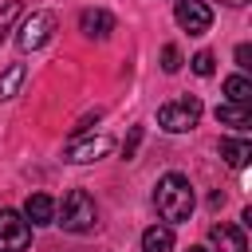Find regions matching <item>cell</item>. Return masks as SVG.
Listing matches in <instances>:
<instances>
[{"mask_svg":"<svg viewBox=\"0 0 252 252\" xmlns=\"http://www.w3.org/2000/svg\"><path fill=\"white\" fill-rule=\"evenodd\" d=\"M24 220L32 228H43V224H55V201L47 193H32L28 205H24Z\"/></svg>","mask_w":252,"mask_h":252,"instance_id":"9c48e42d","label":"cell"},{"mask_svg":"<svg viewBox=\"0 0 252 252\" xmlns=\"http://www.w3.org/2000/svg\"><path fill=\"white\" fill-rule=\"evenodd\" d=\"M20 16H24V4H20V0H8V4H4V12H0V39L16 28V20H20Z\"/></svg>","mask_w":252,"mask_h":252,"instance_id":"2e32d148","label":"cell"},{"mask_svg":"<svg viewBox=\"0 0 252 252\" xmlns=\"http://www.w3.org/2000/svg\"><path fill=\"white\" fill-rule=\"evenodd\" d=\"M209 240H213L217 252H248L244 228H236V224H213L209 228Z\"/></svg>","mask_w":252,"mask_h":252,"instance_id":"30bf717a","label":"cell"},{"mask_svg":"<svg viewBox=\"0 0 252 252\" xmlns=\"http://www.w3.org/2000/svg\"><path fill=\"white\" fill-rule=\"evenodd\" d=\"M138 142H142V126H134V130H130V138H126V146H122V158H134V150H138Z\"/></svg>","mask_w":252,"mask_h":252,"instance_id":"d6986e66","label":"cell"},{"mask_svg":"<svg viewBox=\"0 0 252 252\" xmlns=\"http://www.w3.org/2000/svg\"><path fill=\"white\" fill-rule=\"evenodd\" d=\"M55 12H32V16H20V28H16V47L20 51H39L51 35H55Z\"/></svg>","mask_w":252,"mask_h":252,"instance_id":"3957f363","label":"cell"},{"mask_svg":"<svg viewBox=\"0 0 252 252\" xmlns=\"http://www.w3.org/2000/svg\"><path fill=\"white\" fill-rule=\"evenodd\" d=\"M220 4H228V8H244L248 0H220Z\"/></svg>","mask_w":252,"mask_h":252,"instance_id":"44dd1931","label":"cell"},{"mask_svg":"<svg viewBox=\"0 0 252 252\" xmlns=\"http://www.w3.org/2000/svg\"><path fill=\"white\" fill-rule=\"evenodd\" d=\"M55 224H63L67 232H91L98 224V209H94V197L87 189H71L63 197V205L55 209Z\"/></svg>","mask_w":252,"mask_h":252,"instance_id":"7a4b0ae2","label":"cell"},{"mask_svg":"<svg viewBox=\"0 0 252 252\" xmlns=\"http://www.w3.org/2000/svg\"><path fill=\"white\" fill-rule=\"evenodd\" d=\"M220 158H224L232 169H244L248 158H252V142H244V138H224V142H220Z\"/></svg>","mask_w":252,"mask_h":252,"instance_id":"4fadbf2b","label":"cell"},{"mask_svg":"<svg viewBox=\"0 0 252 252\" xmlns=\"http://www.w3.org/2000/svg\"><path fill=\"white\" fill-rule=\"evenodd\" d=\"M154 205H158V217L169 220V224L189 220V213H193V205H197L189 177H181V173H165V177L158 181V189H154Z\"/></svg>","mask_w":252,"mask_h":252,"instance_id":"6da1fadb","label":"cell"},{"mask_svg":"<svg viewBox=\"0 0 252 252\" xmlns=\"http://www.w3.org/2000/svg\"><path fill=\"white\" fill-rule=\"evenodd\" d=\"M224 94H228V102H248L252 98V83L244 75H228L224 79Z\"/></svg>","mask_w":252,"mask_h":252,"instance_id":"9a60e30c","label":"cell"},{"mask_svg":"<svg viewBox=\"0 0 252 252\" xmlns=\"http://www.w3.org/2000/svg\"><path fill=\"white\" fill-rule=\"evenodd\" d=\"M217 122L232 126V130H248L252 126V106L248 102H220L217 106Z\"/></svg>","mask_w":252,"mask_h":252,"instance_id":"8fae6325","label":"cell"},{"mask_svg":"<svg viewBox=\"0 0 252 252\" xmlns=\"http://www.w3.org/2000/svg\"><path fill=\"white\" fill-rule=\"evenodd\" d=\"M189 67H193V75H201V79H209V75L217 71V59H213V51H197V55L189 59Z\"/></svg>","mask_w":252,"mask_h":252,"instance_id":"e0dca14e","label":"cell"},{"mask_svg":"<svg viewBox=\"0 0 252 252\" xmlns=\"http://www.w3.org/2000/svg\"><path fill=\"white\" fill-rule=\"evenodd\" d=\"M79 32H83L87 39H106V35L114 32V16H110L106 8H83V12H79Z\"/></svg>","mask_w":252,"mask_h":252,"instance_id":"ba28073f","label":"cell"},{"mask_svg":"<svg viewBox=\"0 0 252 252\" xmlns=\"http://www.w3.org/2000/svg\"><path fill=\"white\" fill-rule=\"evenodd\" d=\"M24 79H28V67H24V63H12V67L0 75V98H16V91H20Z\"/></svg>","mask_w":252,"mask_h":252,"instance_id":"5bb4252c","label":"cell"},{"mask_svg":"<svg viewBox=\"0 0 252 252\" xmlns=\"http://www.w3.org/2000/svg\"><path fill=\"white\" fill-rule=\"evenodd\" d=\"M201 118V98H173L165 106H158V126L169 130V134H185L193 130Z\"/></svg>","mask_w":252,"mask_h":252,"instance_id":"277c9868","label":"cell"},{"mask_svg":"<svg viewBox=\"0 0 252 252\" xmlns=\"http://www.w3.org/2000/svg\"><path fill=\"white\" fill-rule=\"evenodd\" d=\"M161 71H165V75L181 71V51H177L173 43H165V47H161Z\"/></svg>","mask_w":252,"mask_h":252,"instance_id":"ac0fdd59","label":"cell"},{"mask_svg":"<svg viewBox=\"0 0 252 252\" xmlns=\"http://www.w3.org/2000/svg\"><path fill=\"white\" fill-rule=\"evenodd\" d=\"M142 252H173V228L169 224H150L142 232Z\"/></svg>","mask_w":252,"mask_h":252,"instance_id":"7c38bea8","label":"cell"},{"mask_svg":"<svg viewBox=\"0 0 252 252\" xmlns=\"http://www.w3.org/2000/svg\"><path fill=\"white\" fill-rule=\"evenodd\" d=\"M189 252H209V248H201V244H193V248H189Z\"/></svg>","mask_w":252,"mask_h":252,"instance_id":"7402d4cb","label":"cell"},{"mask_svg":"<svg viewBox=\"0 0 252 252\" xmlns=\"http://www.w3.org/2000/svg\"><path fill=\"white\" fill-rule=\"evenodd\" d=\"M173 20H177L181 32L205 35V32L213 28V8H209L205 0H177V4H173Z\"/></svg>","mask_w":252,"mask_h":252,"instance_id":"8992f818","label":"cell"},{"mask_svg":"<svg viewBox=\"0 0 252 252\" xmlns=\"http://www.w3.org/2000/svg\"><path fill=\"white\" fill-rule=\"evenodd\" d=\"M32 240V224L16 209H0V252H24Z\"/></svg>","mask_w":252,"mask_h":252,"instance_id":"52a82bcc","label":"cell"},{"mask_svg":"<svg viewBox=\"0 0 252 252\" xmlns=\"http://www.w3.org/2000/svg\"><path fill=\"white\" fill-rule=\"evenodd\" d=\"M236 63H240L244 71L252 67V47H248V43H240V47H236Z\"/></svg>","mask_w":252,"mask_h":252,"instance_id":"ffe728a7","label":"cell"},{"mask_svg":"<svg viewBox=\"0 0 252 252\" xmlns=\"http://www.w3.org/2000/svg\"><path fill=\"white\" fill-rule=\"evenodd\" d=\"M114 150V138L110 134H75L67 146H63V161L71 165H87V161H98Z\"/></svg>","mask_w":252,"mask_h":252,"instance_id":"5b68a950","label":"cell"}]
</instances>
